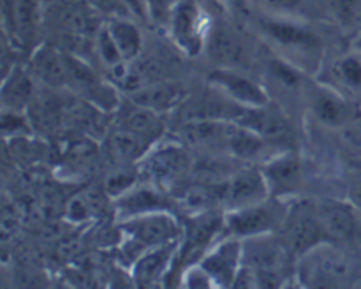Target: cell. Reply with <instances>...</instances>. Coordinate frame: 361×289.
<instances>
[{"label": "cell", "mask_w": 361, "mask_h": 289, "mask_svg": "<svg viewBox=\"0 0 361 289\" xmlns=\"http://www.w3.org/2000/svg\"><path fill=\"white\" fill-rule=\"evenodd\" d=\"M277 233L252 236L242 240L243 242V264L256 271L257 285H281V278L284 275L286 263L289 257V250L284 242L277 238Z\"/></svg>", "instance_id": "277c9868"}, {"label": "cell", "mask_w": 361, "mask_h": 289, "mask_svg": "<svg viewBox=\"0 0 361 289\" xmlns=\"http://www.w3.org/2000/svg\"><path fill=\"white\" fill-rule=\"evenodd\" d=\"M116 111H118L120 129L133 130V133L148 137L152 141H157L162 130H164L162 113L152 111V109L143 108V106L134 104L129 99H127V104L122 102Z\"/></svg>", "instance_id": "603a6c76"}, {"label": "cell", "mask_w": 361, "mask_h": 289, "mask_svg": "<svg viewBox=\"0 0 361 289\" xmlns=\"http://www.w3.org/2000/svg\"><path fill=\"white\" fill-rule=\"evenodd\" d=\"M122 2L126 4L127 11H129V14L134 18V20H143V21L152 20L147 0H122Z\"/></svg>", "instance_id": "d590c367"}, {"label": "cell", "mask_w": 361, "mask_h": 289, "mask_svg": "<svg viewBox=\"0 0 361 289\" xmlns=\"http://www.w3.org/2000/svg\"><path fill=\"white\" fill-rule=\"evenodd\" d=\"M204 51L217 67L226 69H245L252 60L249 44L236 28L224 21H212L208 28Z\"/></svg>", "instance_id": "ba28073f"}, {"label": "cell", "mask_w": 361, "mask_h": 289, "mask_svg": "<svg viewBox=\"0 0 361 289\" xmlns=\"http://www.w3.org/2000/svg\"><path fill=\"white\" fill-rule=\"evenodd\" d=\"M316 208L331 243L345 242L355 236L358 228L355 204L338 199H323L316 204Z\"/></svg>", "instance_id": "44dd1931"}, {"label": "cell", "mask_w": 361, "mask_h": 289, "mask_svg": "<svg viewBox=\"0 0 361 289\" xmlns=\"http://www.w3.org/2000/svg\"><path fill=\"white\" fill-rule=\"evenodd\" d=\"M236 122L256 133L267 143H286L291 137L289 120L279 109L271 108L270 102L261 108H247Z\"/></svg>", "instance_id": "ffe728a7"}, {"label": "cell", "mask_w": 361, "mask_h": 289, "mask_svg": "<svg viewBox=\"0 0 361 289\" xmlns=\"http://www.w3.org/2000/svg\"><path fill=\"white\" fill-rule=\"evenodd\" d=\"M187 168H189V155L178 143L154 144L150 152L141 159V173L161 189L176 182L187 171Z\"/></svg>", "instance_id": "8fae6325"}, {"label": "cell", "mask_w": 361, "mask_h": 289, "mask_svg": "<svg viewBox=\"0 0 361 289\" xmlns=\"http://www.w3.org/2000/svg\"><path fill=\"white\" fill-rule=\"evenodd\" d=\"M134 185H136V175L122 169V171H115L113 175L108 176L104 183V190L109 197L116 199V197L122 196L123 192H127Z\"/></svg>", "instance_id": "1f68e13d"}, {"label": "cell", "mask_w": 361, "mask_h": 289, "mask_svg": "<svg viewBox=\"0 0 361 289\" xmlns=\"http://www.w3.org/2000/svg\"><path fill=\"white\" fill-rule=\"evenodd\" d=\"M314 116L326 127H342L351 118V108L338 90L330 87H317L310 97Z\"/></svg>", "instance_id": "7402d4cb"}, {"label": "cell", "mask_w": 361, "mask_h": 289, "mask_svg": "<svg viewBox=\"0 0 361 289\" xmlns=\"http://www.w3.org/2000/svg\"><path fill=\"white\" fill-rule=\"evenodd\" d=\"M115 203L116 219L120 222L130 217L150 214L159 210H171V199L162 192L161 187L154 185H134L127 192L113 199Z\"/></svg>", "instance_id": "9a60e30c"}, {"label": "cell", "mask_w": 361, "mask_h": 289, "mask_svg": "<svg viewBox=\"0 0 361 289\" xmlns=\"http://www.w3.org/2000/svg\"><path fill=\"white\" fill-rule=\"evenodd\" d=\"M197 264L210 275L215 288H233L236 275L243 266V242L228 236L222 242L214 243Z\"/></svg>", "instance_id": "30bf717a"}, {"label": "cell", "mask_w": 361, "mask_h": 289, "mask_svg": "<svg viewBox=\"0 0 361 289\" xmlns=\"http://www.w3.org/2000/svg\"><path fill=\"white\" fill-rule=\"evenodd\" d=\"M271 194L268 189L267 178L261 169L247 168L229 176L224 183L219 185V197L226 210L249 207L268 199Z\"/></svg>", "instance_id": "7c38bea8"}, {"label": "cell", "mask_w": 361, "mask_h": 289, "mask_svg": "<svg viewBox=\"0 0 361 289\" xmlns=\"http://www.w3.org/2000/svg\"><path fill=\"white\" fill-rule=\"evenodd\" d=\"M187 97V88L176 81L155 80L136 90L127 92V99L134 104L152 109L157 113H168L171 109L180 108Z\"/></svg>", "instance_id": "ac0fdd59"}, {"label": "cell", "mask_w": 361, "mask_h": 289, "mask_svg": "<svg viewBox=\"0 0 361 289\" xmlns=\"http://www.w3.org/2000/svg\"><path fill=\"white\" fill-rule=\"evenodd\" d=\"M109 144H111L113 154L118 159L126 162H137L150 152L155 141L140 136V134L133 133V130H126L118 127L111 134V137H109Z\"/></svg>", "instance_id": "484cf974"}, {"label": "cell", "mask_w": 361, "mask_h": 289, "mask_svg": "<svg viewBox=\"0 0 361 289\" xmlns=\"http://www.w3.org/2000/svg\"><path fill=\"white\" fill-rule=\"evenodd\" d=\"M210 23L200 0H176L164 25L173 44L183 55L196 56L204 51Z\"/></svg>", "instance_id": "3957f363"}, {"label": "cell", "mask_w": 361, "mask_h": 289, "mask_svg": "<svg viewBox=\"0 0 361 289\" xmlns=\"http://www.w3.org/2000/svg\"><path fill=\"white\" fill-rule=\"evenodd\" d=\"M257 27L268 41L284 51L316 55L323 46L319 35L300 18H277L261 14L257 18Z\"/></svg>", "instance_id": "8992f818"}, {"label": "cell", "mask_w": 361, "mask_h": 289, "mask_svg": "<svg viewBox=\"0 0 361 289\" xmlns=\"http://www.w3.org/2000/svg\"><path fill=\"white\" fill-rule=\"evenodd\" d=\"M222 9L236 18H247L252 13V0H215Z\"/></svg>", "instance_id": "e575fe53"}, {"label": "cell", "mask_w": 361, "mask_h": 289, "mask_svg": "<svg viewBox=\"0 0 361 289\" xmlns=\"http://www.w3.org/2000/svg\"><path fill=\"white\" fill-rule=\"evenodd\" d=\"M178 243L180 242L145 250L140 259L130 268V273H133L136 284L143 285V288H152V285L161 284V281H166L173 263H175Z\"/></svg>", "instance_id": "d6986e66"}, {"label": "cell", "mask_w": 361, "mask_h": 289, "mask_svg": "<svg viewBox=\"0 0 361 289\" xmlns=\"http://www.w3.org/2000/svg\"><path fill=\"white\" fill-rule=\"evenodd\" d=\"M271 73L281 83L289 85V87H295V85L300 83V73L291 63L284 62V60H274L271 62Z\"/></svg>", "instance_id": "836d02e7"}, {"label": "cell", "mask_w": 361, "mask_h": 289, "mask_svg": "<svg viewBox=\"0 0 361 289\" xmlns=\"http://www.w3.org/2000/svg\"><path fill=\"white\" fill-rule=\"evenodd\" d=\"M95 53H97L99 60H101L106 67H109V69H113V67L126 62L122 53H120L118 46H116V42L113 41L108 28H106V23H102V27L99 28L97 35H95Z\"/></svg>", "instance_id": "f1b7e54d"}, {"label": "cell", "mask_w": 361, "mask_h": 289, "mask_svg": "<svg viewBox=\"0 0 361 289\" xmlns=\"http://www.w3.org/2000/svg\"><path fill=\"white\" fill-rule=\"evenodd\" d=\"M300 259L303 263L300 275L302 278H309V285H331L349 273L348 261L341 252L334 250L331 242L321 243Z\"/></svg>", "instance_id": "4fadbf2b"}, {"label": "cell", "mask_w": 361, "mask_h": 289, "mask_svg": "<svg viewBox=\"0 0 361 289\" xmlns=\"http://www.w3.org/2000/svg\"><path fill=\"white\" fill-rule=\"evenodd\" d=\"M331 78L338 88L349 92H361V59L356 55L341 56L331 67Z\"/></svg>", "instance_id": "4316f807"}, {"label": "cell", "mask_w": 361, "mask_h": 289, "mask_svg": "<svg viewBox=\"0 0 361 289\" xmlns=\"http://www.w3.org/2000/svg\"><path fill=\"white\" fill-rule=\"evenodd\" d=\"M30 120L23 111L2 109V134L4 137H21L30 133Z\"/></svg>", "instance_id": "f546056e"}, {"label": "cell", "mask_w": 361, "mask_h": 289, "mask_svg": "<svg viewBox=\"0 0 361 289\" xmlns=\"http://www.w3.org/2000/svg\"><path fill=\"white\" fill-rule=\"evenodd\" d=\"M120 229L123 235L136 240L145 249H154L180 242L183 222H180L169 210H159L122 221Z\"/></svg>", "instance_id": "52a82bcc"}, {"label": "cell", "mask_w": 361, "mask_h": 289, "mask_svg": "<svg viewBox=\"0 0 361 289\" xmlns=\"http://www.w3.org/2000/svg\"><path fill=\"white\" fill-rule=\"evenodd\" d=\"M349 196H351V203L355 204L356 210L361 211V178L356 180V182L353 183Z\"/></svg>", "instance_id": "8d00e7d4"}, {"label": "cell", "mask_w": 361, "mask_h": 289, "mask_svg": "<svg viewBox=\"0 0 361 289\" xmlns=\"http://www.w3.org/2000/svg\"><path fill=\"white\" fill-rule=\"evenodd\" d=\"M252 6L259 9L261 14L277 18H300L305 20L309 0H252Z\"/></svg>", "instance_id": "83f0119b"}, {"label": "cell", "mask_w": 361, "mask_h": 289, "mask_svg": "<svg viewBox=\"0 0 361 289\" xmlns=\"http://www.w3.org/2000/svg\"><path fill=\"white\" fill-rule=\"evenodd\" d=\"M106 28L111 34L113 41L118 46L120 53H122L126 62H133L140 56L141 49H143V34H141L140 27L136 25L134 18L130 16H118L109 18L104 21Z\"/></svg>", "instance_id": "d4e9b609"}, {"label": "cell", "mask_w": 361, "mask_h": 289, "mask_svg": "<svg viewBox=\"0 0 361 289\" xmlns=\"http://www.w3.org/2000/svg\"><path fill=\"white\" fill-rule=\"evenodd\" d=\"M222 231H224V214L215 208L194 211L190 217H187L183 221L182 238H180L175 263L168 278L173 277L175 271H180V277H182L183 270L190 264H196L203 257V254L214 245Z\"/></svg>", "instance_id": "6da1fadb"}, {"label": "cell", "mask_w": 361, "mask_h": 289, "mask_svg": "<svg viewBox=\"0 0 361 289\" xmlns=\"http://www.w3.org/2000/svg\"><path fill=\"white\" fill-rule=\"evenodd\" d=\"M279 233H281V240L284 242L286 249L295 259H300L307 252L319 247L321 243L330 242L323 224H321L319 215H317L316 204L289 207L288 217Z\"/></svg>", "instance_id": "5b68a950"}, {"label": "cell", "mask_w": 361, "mask_h": 289, "mask_svg": "<svg viewBox=\"0 0 361 289\" xmlns=\"http://www.w3.org/2000/svg\"><path fill=\"white\" fill-rule=\"evenodd\" d=\"M48 2H59L66 6H88V0H48Z\"/></svg>", "instance_id": "74e56055"}, {"label": "cell", "mask_w": 361, "mask_h": 289, "mask_svg": "<svg viewBox=\"0 0 361 289\" xmlns=\"http://www.w3.org/2000/svg\"><path fill=\"white\" fill-rule=\"evenodd\" d=\"M88 6H90L99 16H106L108 20L109 18L130 16L126 4H123L122 0H88Z\"/></svg>", "instance_id": "d6a6232c"}, {"label": "cell", "mask_w": 361, "mask_h": 289, "mask_svg": "<svg viewBox=\"0 0 361 289\" xmlns=\"http://www.w3.org/2000/svg\"><path fill=\"white\" fill-rule=\"evenodd\" d=\"M288 211L289 204L286 203V199L274 196L261 203L226 210L224 233L240 240L268 235V233H279L288 217Z\"/></svg>", "instance_id": "7a4b0ae2"}, {"label": "cell", "mask_w": 361, "mask_h": 289, "mask_svg": "<svg viewBox=\"0 0 361 289\" xmlns=\"http://www.w3.org/2000/svg\"><path fill=\"white\" fill-rule=\"evenodd\" d=\"M210 85L215 90L222 92L228 99H231L236 104L243 108H261L270 102L267 92L250 80L249 76L242 73L240 69H226V67H215L208 76Z\"/></svg>", "instance_id": "5bb4252c"}, {"label": "cell", "mask_w": 361, "mask_h": 289, "mask_svg": "<svg viewBox=\"0 0 361 289\" xmlns=\"http://www.w3.org/2000/svg\"><path fill=\"white\" fill-rule=\"evenodd\" d=\"M32 76L41 81L42 85L51 88L69 87L67 76V51L60 46L44 42L32 51L30 56Z\"/></svg>", "instance_id": "2e32d148"}, {"label": "cell", "mask_w": 361, "mask_h": 289, "mask_svg": "<svg viewBox=\"0 0 361 289\" xmlns=\"http://www.w3.org/2000/svg\"><path fill=\"white\" fill-rule=\"evenodd\" d=\"M44 0H2L4 30L20 46H28L44 25Z\"/></svg>", "instance_id": "9c48e42d"}, {"label": "cell", "mask_w": 361, "mask_h": 289, "mask_svg": "<svg viewBox=\"0 0 361 289\" xmlns=\"http://www.w3.org/2000/svg\"><path fill=\"white\" fill-rule=\"evenodd\" d=\"M261 171L267 178L268 189L274 197L286 199L302 185V162L295 152H284L270 159L261 168Z\"/></svg>", "instance_id": "e0dca14e"}, {"label": "cell", "mask_w": 361, "mask_h": 289, "mask_svg": "<svg viewBox=\"0 0 361 289\" xmlns=\"http://www.w3.org/2000/svg\"><path fill=\"white\" fill-rule=\"evenodd\" d=\"M335 18L344 27L358 23L361 20V0H330Z\"/></svg>", "instance_id": "4dcf8cb0"}, {"label": "cell", "mask_w": 361, "mask_h": 289, "mask_svg": "<svg viewBox=\"0 0 361 289\" xmlns=\"http://www.w3.org/2000/svg\"><path fill=\"white\" fill-rule=\"evenodd\" d=\"M34 99V76L30 69H14L4 76L2 85V106L4 109L25 111Z\"/></svg>", "instance_id": "cb8c5ba5"}]
</instances>
